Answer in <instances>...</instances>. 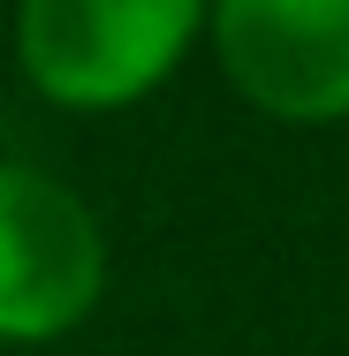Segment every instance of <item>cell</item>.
<instances>
[{"instance_id":"1","label":"cell","mask_w":349,"mask_h":356,"mask_svg":"<svg viewBox=\"0 0 349 356\" xmlns=\"http://www.w3.org/2000/svg\"><path fill=\"white\" fill-rule=\"evenodd\" d=\"M205 0H23L15 54L61 106H130L183 61Z\"/></svg>"},{"instance_id":"2","label":"cell","mask_w":349,"mask_h":356,"mask_svg":"<svg viewBox=\"0 0 349 356\" xmlns=\"http://www.w3.org/2000/svg\"><path fill=\"white\" fill-rule=\"evenodd\" d=\"M107 243L54 175L0 167V341H54L99 303Z\"/></svg>"},{"instance_id":"3","label":"cell","mask_w":349,"mask_h":356,"mask_svg":"<svg viewBox=\"0 0 349 356\" xmlns=\"http://www.w3.org/2000/svg\"><path fill=\"white\" fill-rule=\"evenodd\" d=\"M212 46L235 91L281 122L349 114V0H220Z\"/></svg>"}]
</instances>
